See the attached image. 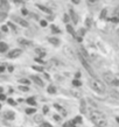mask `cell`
Returning a JSON list of instances; mask_svg holds the SVG:
<instances>
[{"label": "cell", "mask_w": 119, "mask_h": 127, "mask_svg": "<svg viewBox=\"0 0 119 127\" xmlns=\"http://www.w3.org/2000/svg\"><path fill=\"white\" fill-rule=\"evenodd\" d=\"M90 118L97 127H105L108 125V120L105 118V116L99 111H92L90 113Z\"/></svg>", "instance_id": "cell-1"}, {"label": "cell", "mask_w": 119, "mask_h": 127, "mask_svg": "<svg viewBox=\"0 0 119 127\" xmlns=\"http://www.w3.org/2000/svg\"><path fill=\"white\" fill-rule=\"evenodd\" d=\"M90 85H91L92 90L96 91L97 93H104L105 92V85L97 78H92L90 81Z\"/></svg>", "instance_id": "cell-2"}, {"label": "cell", "mask_w": 119, "mask_h": 127, "mask_svg": "<svg viewBox=\"0 0 119 127\" xmlns=\"http://www.w3.org/2000/svg\"><path fill=\"white\" fill-rule=\"evenodd\" d=\"M103 78L108 84H110L112 86H118L119 85V78H117V76H114L113 73L111 72L103 73Z\"/></svg>", "instance_id": "cell-3"}, {"label": "cell", "mask_w": 119, "mask_h": 127, "mask_svg": "<svg viewBox=\"0 0 119 127\" xmlns=\"http://www.w3.org/2000/svg\"><path fill=\"white\" fill-rule=\"evenodd\" d=\"M79 61H81V63H82V65H83V66H84V68L86 69V71H88V72L90 73V75H91V76L93 77V78H96V76H95V72H93V70L91 69V66H90V64H89V62H86V61H85L84 58H82V57H81V56H79Z\"/></svg>", "instance_id": "cell-4"}, {"label": "cell", "mask_w": 119, "mask_h": 127, "mask_svg": "<svg viewBox=\"0 0 119 127\" xmlns=\"http://www.w3.org/2000/svg\"><path fill=\"white\" fill-rule=\"evenodd\" d=\"M21 53H22L21 49H13L8 53V58H17L21 55Z\"/></svg>", "instance_id": "cell-5"}, {"label": "cell", "mask_w": 119, "mask_h": 127, "mask_svg": "<svg viewBox=\"0 0 119 127\" xmlns=\"http://www.w3.org/2000/svg\"><path fill=\"white\" fill-rule=\"evenodd\" d=\"M79 56L82 58H84L86 62H90V56H89V54L86 53V50L84 48H79Z\"/></svg>", "instance_id": "cell-6"}, {"label": "cell", "mask_w": 119, "mask_h": 127, "mask_svg": "<svg viewBox=\"0 0 119 127\" xmlns=\"http://www.w3.org/2000/svg\"><path fill=\"white\" fill-rule=\"evenodd\" d=\"M30 78H32L33 82L35 83V84H37L39 86H43V85H45V84H43V81H42L40 77H37V76H32Z\"/></svg>", "instance_id": "cell-7"}, {"label": "cell", "mask_w": 119, "mask_h": 127, "mask_svg": "<svg viewBox=\"0 0 119 127\" xmlns=\"http://www.w3.org/2000/svg\"><path fill=\"white\" fill-rule=\"evenodd\" d=\"M35 54L37 55V57L42 58L43 56H46V51H45L42 48H36V49H35Z\"/></svg>", "instance_id": "cell-8"}, {"label": "cell", "mask_w": 119, "mask_h": 127, "mask_svg": "<svg viewBox=\"0 0 119 127\" xmlns=\"http://www.w3.org/2000/svg\"><path fill=\"white\" fill-rule=\"evenodd\" d=\"M18 43L21 45H23V47H27V45L30 44V42L26 40V39H18Z\"/></svg>", "instance_id": "cell-9"}, {"label": "cell", "mask_w": 119, "mask_h": 127, "mask_svg": "<svg viewBox=\"0 0 119 127\" xmlns=\"http://www.w3.org/2000/svg\"><path fill=\"white\" fill-rule=\"evenodd\" d=\"M48 41H49L51 44H54V45H58V44H60V40H58V39H56V37H49V39H48Z\"/></svg>", "instance_id": "cell-10"}, {"label": "cell", "mask_w": 119, "mask_h": 127, "mask_svg": "<svg viewBox=\"0 0 119 127\" xmlns=\"http://www.w3.org/2000/svg\"><path fill=\"white\" fill-rule=\"evenodd\" d=\"M6 50H8V45L5 42H0V53H5Z\"/></svg>", "instance_id": "cell-11"}, {"label": "cell", "mask_w": 119, "mask_h": 127, "mask_svg": "<svg viewBox=\"0 0 119 127\" xmlns=\"http://www.w3.org/2000/svg\"><path fill=\"white\" fill-rule=\"evenodd\" d=\"M37 7L41 9V11H43L45 13H47V14H51V11L49 8H47V7H45V6H42V5H37Z\"/></svg>", "instance_id": "cell-12"}, {"label": "cell", "mask_w": 119, "mask_h": 127, "mask_svg": "<svg viewBox=\"0 0 119 127\" xmlns=\"http://www.w3.org/2000/svg\"><path fill=\"white\" fill-rule=\"evenodd\" d=\"M14 19L18 21L21 26H23V27H28V22H26L25 20H22V19H20V18H14Z\"/></svg>", "instance_id": "cell-13"}, {"label": "cell", "mask_w": 119, "mask_h": 127, "mask_svg": "<svg viewBox=\"0 0 119 127\" xmlns=\"http://www.w3.org/2000/svg\"><path fill=\"white\" fill-rule=\"evenodd\" d=\"M70 15H71V19L74 20V23H77L78 19H77V15H76V13L74 12L73 9H70Z\"/></svg>", "instance_id": "cell-14"}, {"label": "cell", "mask_w": 119, "mask_h": 127, "mask_svg": "<svg viewBox=\"0 0 119 127\" xmlns=\"http://www.w3.org/2000/svg\"><path fill=\"white\" fill-rule=\"evenodd\" d=\"M27 104H29V105H36V101H35V98L34 97H30V98H28L27 99Z\"/></svg>", "instance_id": "cell-15"}, {"label": "cell", "mask_w": 119, "mask_h": 127, "mask_svg": "<svg viewBox=\"0 0 119 127\" xmlns=\"http://www.w3.org/2000/svg\"><path fill=\"white\" fill-rule=\"evenodd\" d=\"M5 118L13 120V119H14V113H13V112H6V113H5Z\"/></svg>", "instance_id": "cell-16"}, {"label": "cell", "mask_w": 119, "mask_h": 127, "mask_svg": "<svg viewBox=\"0 0 119 127\" xmlns=\"http://www.w3.org/2000/svg\"><path fill=\"white\" fill-rule=\"evenodd\" d=\"M73 85H74V86H76V88H79V86H82V82H81V81H78V79H74V81H73Z\"/></svg>", "instance_id": "cell-17"}, {"label": "cell", "mask_w": 119, "mask_h": 127, "mask_svg": "<svg viewBox=\"0 0 119 127\" xmlns=\"http://www.w3.org/2000/svg\"><path fill=\"white\" fill-rule=\"evenodd\" d=\"M47 91H48L49 93H55V92H56V89H55V86H53V85H49V86H48V89H47Z\"/></svg>", "instance_id": "cell-18"}, {"label": "cell", "mask_w": 119, "mask_h": 127, "mask_svg": "<svg viewBox=\"0 0 119 127\" xmlns=\"http://www.w3.org/2000/svg\"><path fill=\"white\" fill-rule=\"evenodd\" d=\"M67 30H68V33L69 34H71V35H75V32H74V28L70 26V25H67Z\"/></svg>", "instance_id": "cell-19"}, {"label": "cell", "mask_w": 119, "mask_h": 127, "mask_svg": "<svg viewBox=\"0 0 119 127\" xmlns=\"http://www.w3.org/2000/svg\"><path fill=\"white\" fill-rule=\"evenodd\" d=\"M34 121H35V122H42V116L36 114V116L34 117Z\"/></svg>", "instance_id": "cell-20"}, {"label": "cell", "mask_w": 119, "mask_h": 127, "mask_svg": "<svg viewBox=\"0 0 119 127\" xmlns=\"http://www.w3.org/2000/svg\"><path fill=\"white\" fill-rule=\"evenodd\" d=\"M63 126L64 127H76V126H75V124H74L73 120H71V121H68V122H65Z\"/></svg>", "instance_id": "cell-21"}, {"label": "cell", "mask_w": 119, "mask_h": 127, "mask_svg": "<svg viewBox=\"0 0 119 127\" xmlns=\"http://www.w3.org/2000/svg\"><path fill=\"white\" fill-rule=\"evenodd\" d=\"M73 121H74V124H75V125H76V124H81V122H82V118H81V117H76Z\"/></svg>", "instance_id": "cell-22"}, {"label": "cell", "mask_w": 119, "mask_h": 127, "mask_svg": "<svg viewBox=\"0 0 119 127\" xmlns=\"http://www.w3.org/2000/svg\"><path fill=\"white\" fill-rule=\"evenodd\" d=\"M54 106H55V109H57L58 111H60V112H62L63 114H65V111H64V109H62V107H61V106L58 105V104H55Z\"/></svg>", "instance_id": "cell-23"}, {"label": "cell", "mask_w": 119, "mask_h": 127, "mask_svg": "<svg viewBox=\"0 0 119 127\" xmlns=\"http://www.w3.org/2000/svg\"><path fill=\"white\" fill-rule=\"evenodd\" d=\"M19 89H20L21 91H23V92H27V91H29V88H27V85H26V86L20 85V86H19Z\"/></svg>", "instance_id": "cell-24"}, {"label": "cell", "mask_w": 119, "mask_h": 127, "mask_svg": "<svg viewBox=\"0 0 119 127\" xmlns=\"http://www.w3.org/2000/svg\"><path fill=\"white\" fill-rule=\"evenodd\" d=\"M26 113L27 114H33V113H35V109H27L26 110Z\"/></svg>", "instance_id": "cell-25"}, {"label": "cell", "mask_w": 119, "mask_h": 127, "mask_svg": "<svg viewBox=\"0 0 119 127\" xmlns=\"http://www.w3.org/2000/svg\"><path fill=\"white\" fill-rule=\"evenodd\" d=\"M86 1H88V4H89V5H96V4H97V2H98V0H86Z\"/></svg>", "instance_id": "cell-26"}, {"label": "cell", "mask_w": 119, "mask_h": 127, "mask_svg": "<svg viewBox=\"0 0 119 127\" xmlns=\"http://www.w3.org/2000/svg\"><path fill=\"white\" fill-rule=\"evenodd\" d=\"M33 69L36 70V71H43V68H42V66H36V65H34Z\"/></svg>", "instance_id": "cell-27"}, {"label": "cell", "mask_w": 119, "mask_h": 127, "mask_svg": "<svg viewBox=\"0 0 119 127\" xmlns=\"http://www.w3.org/2000/svg\"><path fill=\"white\" fill-rule=\"evenodd\" d=\"M114 18H116L119 21V7L116 9V12H114Z\"/></svg>", "instance_id": "cell-28"}, {"label": "cell", "mask_w": 119, "mask_h": 127, "mask_svg": "<svg viewBox=\"0 0 119 127\" xmlns=\"http://www.w3.org/2000/svg\"><path fill=\"white\" fill-rule=\"evenodd\" d=\"M40 25H41V27H47V21L46 20H41L40 21Z\"/></svg>", "instance_id": "cell-29"}, {"label": "cell", "mask_w": 119, "mask_h": 127, "mask_svg": "<svg viewBox=\"0 0 119 127\" xmlns=\"http://www.w3.org/2000/svg\"><path fill=\"white\" fill-rule=\"evenodd\" d=\"M5 18H6V13L1 12V13H0V21H2V20H4Z\"/></svg>", "instance_id": "cell-30"}, {"label": "cell", "mask_w": 119, "mask_h": 127, "mask_svg": "<svg viewBox=\"0 0 119 127\" xmlns=\"http://www.w3.org/2000/svg\"><path fill=\"white\" fill-rule=\"evenodd\" d=\"M51 29H53V32H54V33H61V32H60V29H58L57 27H55V26H51Z\"/></svg>", "instance_id": "cell-31"}, {"label": "cell", "mask_w": 119, "mask_h": 127, "mask_svg": "<svg viewBox=\"0 0 119 127\" xmlns=\"http://www.w3.org/2000/svg\"><path fill=\"white\" fill-rule=\"evenodd\" d=\"M20 83H23V84L28 85V84H29V81H28V79H25V78H23V79H20Z\"/></svg>", "instance_id": "cell-32"}, {"label": "cell", "mask_w": 119, "mask_h": 127, "mask_svg": "<svg viewBox=\"0 0 119 127\" xmlns=\"http://www.w3.org/2000/svg\"><path fill=\"white\" fill-rule=\"evenodd\" d=\"M8 27H11L12 29H13V30H17V27H15V26H14L12 22H8Z\"/></svg>", "instance_id": "cell-33"}, {"label": "cell", "mask_w": 119, "mask_h": 127, "mask_svg": "<svg viewBox=\"0 0 119 127\" xmlns=\"http://www.w3.org/2000/svg\"><path fill=\"white\" fill-rule=\"evenodd\" d=\"M42 127H53V126H51L49 122H43V124H42Z\"/></svg>", "instance_id": "cell-34"}, {"label": "cell", "mask_w": 119, "mask_h": 127, "mask_svg": "<svg viewBox=\"0 0 119 127\" xmlns=\"http://www.w3.org/2000/svg\"><path fill=\"white\" fill-rule=\"evenodd\" d=\"M1 30H2V32H8V27H7V26H2V27H1Z\"/></svg>", "instance_id": "cell-35"}, {"label": "cell", "mask_w": 119, "mask_h": 127, "mask_svg": "<svg viewBox=\"0 0 119 127\" xmlns=\"http://www.w3.org/2000/svg\"><path fill=\"white\" fill-rule=\"evenodd\" d=\"M35 61H36V62H39V63L43 64V61H42V60H41L40 57H35Z\"/></svg>", "instance_id": "cell-36"}, {"label": "cell", "mask_w": 119, "mask_h": 127, "mask_svg": "<svg viewBox=\"0 0 119 127\" xmlns=\"http://www.w3.org/2000/svg\"><path fill=\"white\" fill-rule=\"evenodd\" d=\"M21 12H22V14H23V15H28V11H27V9L22 8V11H21Z\"/></svg>", "instance_id": "cell-37"}, {"label": "cell", "mask_w": 119, "mask_h": 127, "mask_svg": "<svg viewBox=\"0 0 119 127\" xmlns=\"http://www.w3.org/2000/svg\"><path fill=\"white\" fill-rule=\"evenodd\" d=\"M105 14H106V9H104V11L102 12V15H101V18H105Z\"/></svg>", "instance_id": "cell-38"}, {"label": "cell", "mask_w": 119, "mask_h": 127, "mask_svg": "<svg viewBox=\"0 0 119 127\" xmlns=\"http://www.w3.org/2000/svg\"><path fill=\"white\" fill-rule=\"evenodd\" d=\"M8 104H11V105H15V101L13 99H8Z\"/></svg>", "instance_id": "cell-39"}, {"label": "cell", "mask_w": 119, "mask_h": 127, "mask_svg": "<svg viewBox=\"0 0 119 127\" xmlns=\"http://www.w3.org/2000/svg\"><path fill=\"white\" fill-rule=\"evenodd\" d=\"M6 99V97H5V94H2V93H0V100H5Z\"/></svg>", "instance_id": "cell-40"}, {"label": "cell", "mask_w": 119, "mask_h": 127, "mask_svg": "<svg viewBox=\"0 0 119 127\" xmlns=\"http://www.w3.org/2000/svg\"><path fill=\"white\" fill-rule=\"evenodd\" d=\"M4 71H5V66L0 65V72H4Z\"/></svg>", "instance_id": "cell-41"}, {"label": "cell", "mask_w": 119, "mask_h": 127, "mask_svg": "<svg viewBox=\"0 0 119 127\" xmlns=\"http://www.w3.org/2000/svg\"><path fill=\"white\" fill-rule=\"evenodd\" d=\"M64 21H65V22H68V21H69V17H68V15H64Z\"/></svg>", "instance_id": "cell-42"}, {"label": "cell", "mask_w": 119, "mask_h": 127, "mask_svg": "<svg viewBox=\"0 0 119 127\" xmlns=\"http://www.w3.org/2000/svg\"><path fill=\"white\" fill-rule=\"evenodd\" d=\"M48 111H49V109H48L47 106H45V107H43V112H45V113H47Z\"/></svg>", "instance_id": "cell-43"}, {"label": "cell", "mask_w": 119, "mask_h": 127, "mask_svg": "<svg viewBox=\"0 0 119 127\" xmlns=\"http://www.w3.org/2000/svg\"><path fill=\"white\" fill-rule=\"evenodd\" d=\"M8 70H9V71H11V72H13V70H14V68H13V66L11 65V66H8Z\"/></svg>", "instance_id": "cell-44"}, {"label": "cell", "mask_w": 119, "mask_h": 127, "mask_svg": "<svg viewBox=\"0 0 119 127\" xmlns=\"http://www.w3.org/2000/svg\"><path fill=\"white\" fill-rule=\"evenodd\" d=\"M54 119H55V120H57V121H60V120H61V118H60V117H57V116H55V117H54Z\"/></svg>", "instance_id": "cell-45"}, {"label": "cell", "mask_w": 119, "mask_h": 127, "mask_svg": "<svg viewBox=\"0 0 119 127\" xmlns=\"http://www.w3.org/2000/svg\"><path fill=\"white\" fill-rule=\"evenodd\" d=\"M73 2H74V4H76V5H77V4H79V0H73Z\"/></svg>", "instance_id": "cell-46"}, {"label": "cell", "mask_w": 119, "mask_h": 127, "mask_svg": "<svg viewBox=\"0 0 119 127\" xmlns=\"http://www.w3.org/2000/svg\"><path fill=\"white\" fill-rule=\"evenodd\" d=\"M45 77H46L47 79H50V78H49V75H48V73H45Z\"/></svg>", "instance_id": "cell-47"}, {"label": "cell", "mask_w": 119, "mask_h": 127, "mask_svg": "<svg viewBox=\"0 0 119 127\" xmlns=\"http://www.w3.org/2000/svg\"><path fill=\"white\" fill-rule=\"evenodd\" d=\"M79 76H81V73H79V72L76 73V78H79Z\"/></svg>", "instance_id": "cell-48"}, {"label": "cell", "mask_w": 119, "mask_h": 127, "mask_svg": "<svg viewBox=\"0 0 119 127\" xmlns=\"http://www.w3.org/2000/svg\"><path fill=\"white\" fill-rule=\"evenodd\" d=\"M1 92H2V88L0 86V93H1Z\"/></svg>", "instance_id": "cell-49"}, {"label": "cell", "mask_w": 119, "mask_h": 127, "mask_svg": "<svg viewBox=\"0 0 119 127\" xmlns=\"http://www.w3.org/2000/svg\"><path fill=\"white\" fill-rule=\"evenodd\" d=\"M116 120H117V121H118V122H119V117H118V118H116Z\"/></svg>", "instance_id": "cell-50"}, {"label": "cell", "mask_w": 119, "mask_h": 127, "mask_svg": "<svg viewBox=\"0 0 119 127\" xmlns=\"http://www.w3.org/2000/svg\"><path fill=\"white\" fill-rule=\"evenodd\" d=\"M117 78H119V75H118V76H117Z\"/></svg>", "instance_id": "cell-51"}, {"label": "cell", "mask_w": 119, "mask_h": 127, "mask_svg": "<svg viewBox=\"0 0 119 127\" xmlns=\"http://www.w3.org/2000/svg\"><path fill=\"white\" fill-rule=\"evenodd\" d=\"M0 110H1V105H0Z\"/></svg>", "instance_id": "cell-52"}, {"label": "cell", "mask_w": 119, "mask_h": 127, "mask_svg": "<svg viewBox=\"0 0 119 127\" xmlns=\"http://www.w3.org/2000/svg\"><path fill=\"white\" fill-rule=\"evenodd\" d=\"M118 35H119V30H118Z\"/></svg>", "instance_id": "cell-53"}]
</instances>
